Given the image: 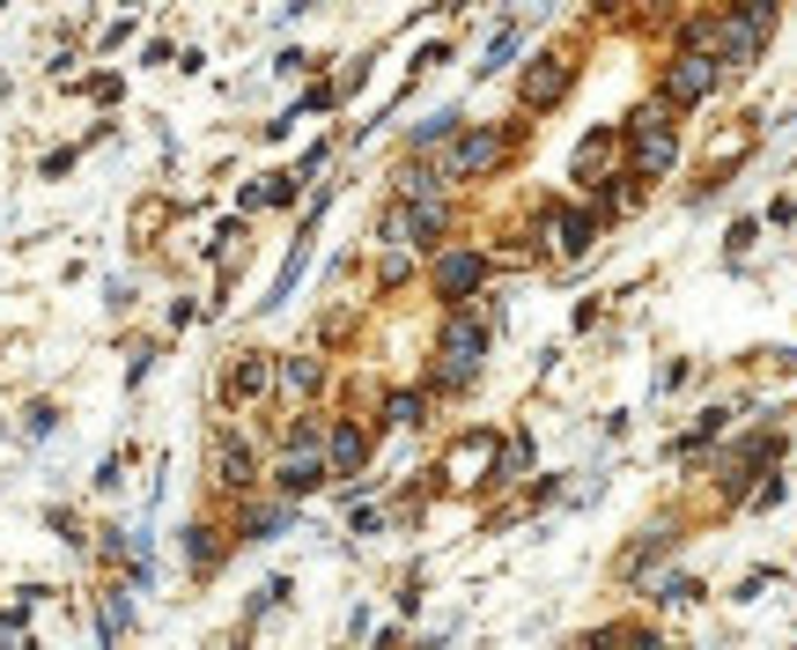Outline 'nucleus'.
Segmentation results:
<instances>
[{"instance_id":"nucleus-14","label":"nucleus","mask_w":797,"mask_h":650,"mask_svg":"<svg viewBox=\"0 0 797 650\" xmlns=\"http://www.w3.org/2000/svg\"><path fill=\"white\" fill-rule=\"evenodd\" d=\"M251 532H259V540H274V532H288V510H259V518H251Z\"/></svg>"},{"instance_id":"nucleus-3","label":"nucleus","mask_w":797,"mask_h":650,"mask_svg":"<svg viewBox=\"0 0 797 650\" xmlns=\"http://www.w3.org/2000/svg\"><path fill=\"white\" fill-rule=\"evenodd\" d=\"M473 362H480V325L458 318V325L444 333V377H458V384H466V377H473Z\"/></svg>"},{"instance_id":"nucleus-6","label":"nucleus","mask_w":797,"mask_h":650,"mask_svg":"<svg viewBox=\"0 0 797 650\" xmlns=\"http://www.w3.org/2000/svg\"><path fill=\"white\" fill-rule=\"evenodd\" d=\"M436 281H444V296H466V289H480V259L473 251H444Z\"/></svg>"},{"instance_id":"nucleus-10","label":"nucleus","mask_w":797,"mask_h":650,"mask_svg":"<svg viewBox=\"0 0 797 650\" xmlns=\"http://www.w3.org/2000/svg\"><path fill=\"white\" fill-rule=\"evenodd\" d=\"M215 466H222L229 488H244V480H251V458H244V444H237V436H222V444H215Z\"/></svg>"},{"instance_id":"nucleus-13","label":"nucleus","mask_w":797,"mask_h":650,"mask_svg":"<svg viewBox=\"0 0 797 650\" xmlns=\"http://www.w3.org/2000/svg\"><path fill=\"white\" fill-rule=\"evenodd\" d=\"M510 52H517V30H502L495 45H488V59H480V75H495V67H502V59H510Z\"/></svg>"},{"instance_id":"nucleus-4","label":"nucleus","mask_w":797,"mask_h":650,"mask_svg":"<svg viewBox=\"0 0 797 650\" xmlns=\"http://www.w3.org/2000/svg\"><path fill=\"white\" fill-rule=\"evenodd\" d=\"M561 82H569V59H539V67L524 75V104H532V111H547V104L561 97Z\"/></svg>"},{"instance_id":"nucleus-7","label":"nucleus","mask_w":797,"mask_h":650,"mask_svg":"<svg viewBox=\"0 0 797 650\" xmlns=\"http://www.w3.org/2000/svg\"><path fill=\"white\" fill-rule=\"evenodd\" d=\"M554 251H569V259H576V251H591V237H598V223H591V215H554Z\"/></svg>"},{"instance_id":"nucleus-12","label":"nucleus","mask_w":797,"mask_h":650,"mask_svg":"<svg viewBox=\"0 0 797 650\" xmlns=\"http://www.w3.org/2000/svg\"><path fill=\"white\" fill-rule=\"evenodd\" d=\"M325 458H332L340 474H354V466H362V429H332V444H325Z\"/></svg>"},{"instance_id":"nucleus-8","label":"nucleus","mask_w":797,"mask_h":650,"mask_svg":"<svg viewBox=\"0 0 797 650\" xmlns=\"http://www.w3.org/2000/svg\"><path fill=\"white\" fill-rule=\"evenodd\" d=\"M605 155H613V133H591L576 149V185H605Z\"/></svg>"},{"instance_id":"nucleus-16","label":"nucleus","mask_w":797,"mask_h":650,"mask_svg":"<svg viewBox=\"0 0 797 650\" xmlns=\"http://www.w3.org/2000/svg\"><path fill=\"white\" fill-rule=\"evenodd\" d=\"M657 8H665V0H657Z\"/></svg>"},{"instance_id":"nucleus-11","label":"nucleus","mask_w":797,"mask_h":650,"mask_svg":"<svg viewBox=\"0 0 797 650\" xmlns=\"http://www.w3.org/2000/svg\"><path fill=\"white\" fill-rule=\"evenodd\" d=\"M251 392H266V362H259V355H244V362L229 370V400H251Z\"/></svg>"},{"instance_id":"nucleus-15","label":"nucleus","mask_w":797,"mask_h":650,"mask_svg":"<svg viewBox=\"0 0 797 650\" xmlns=\"http://www.w3.org/2000/svg\"><path fill=\"white\" fill-rule=\"evenodd\" d=\"M657 599H673V606H679V599H701V584H695V576H673V584H665Z\"/></svg>"},{"instance_id":"nucleus-5","label":"nucleus","mask_w":797,"mask_h":650,"mask_svg":"<svg viewBox=\"0 0 797 650\" xmlns=\"http://www.w3.org/2000/svg\"><path fill=\"white\" fill-rule=\"evenodd\" d=\"M495 163H502V133H473V141L458 149V163H450V171H458V177H488Z\"/></svg>"},{"instance_id":"nucleus-1","label":"nucleus","mask_w":797,"mask_h":650,"mask_svg":"<svg viewBox=\"0 0 797 650\" xmlns=\"http://www.w3.org/2000/svg\"><path fill=\"white\" fill-rule=\"evenodd\" d=\"M635 171L643 177H665L673 171V119H665V104H649V111H635Z\"/></svg>"},{"instance_id":"nucleus-2","label":"nucleus","mask_w":797,"mask_h":650,"mask_svg":"<svg viewBox=\"0 0 797 650\" xmlns=\"http://www.w3.org/2000/svg\"><path fill=\"white\" fill-rule=\"evenodd\" d=\"M717 89V59H701V52H679L673 59V75H665V97L673 104H695Z\"/></svg>"},{"instance_id":"nucleus-9","label":"nucleus","mask_w":797,"mask_h":650,"mask_svg":"<svg viewBox=\"0 0 797 650\" xmlns=\"http://www.w3.org/2000/svg\"><path fill=\"white\" fill-rule=\"evenodd\" d=\"M303 444H310V436H296V458H288V466H281V488H288V496H303V488H318V458H310V451H303Z\"/></svg>"}]
</instances>
